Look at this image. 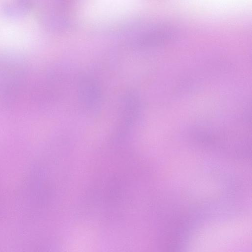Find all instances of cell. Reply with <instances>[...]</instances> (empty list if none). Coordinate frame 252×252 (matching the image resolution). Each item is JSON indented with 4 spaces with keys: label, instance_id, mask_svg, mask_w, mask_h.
<instances>
[{
    "label": "cell",
    "instance_id": "6da1fadb",
    "mask_svg": "<svg viewBox=\"0 0 252 252\" xmlns=\"http://www.w3.org/2000/svg\"><path fill=\"white\" fill-rule=\"evenodd\" d=\"M135 5L133 1L127 0L89 1L83 4V11L93 22L108 23L129 16Z\"/></svg>",
    "mask_w": 252,
    "mask_h": 252
}]
</instances>
